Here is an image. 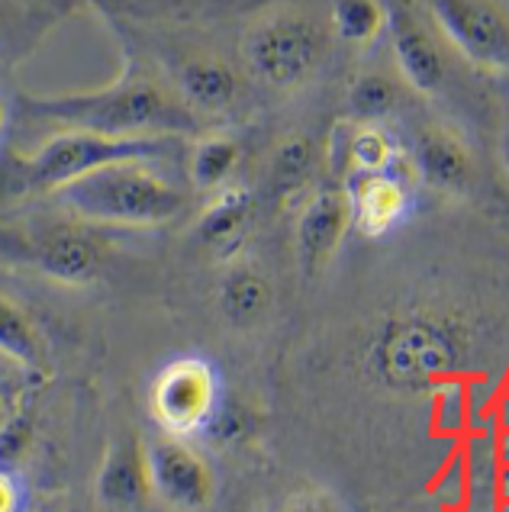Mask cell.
Masks as SVG:
<instances>
[{
	"label": "cell",
	"mask_w": 509,
	"mask_h": 512,
	"mask_svg": "<svg viewBox=\"0 0 509 512\" xmlns=\"http://www.w3.org/2000/svg\"><path fill=\"white\" fill-rule=\"evenodd\" d=\"M20 110L39 120L65 126V133H94L107 139H158L194 136L197 116L181 97L152 78L126 75L110 87L87 94L29 97L20 94Z\"/></svg>",
	"instance_id": "1"
},
{
	"label": "cell",
	"mask_w": 509,
	"mask_h": 512,
	"mask_svg": "<svg viewBox=\"0 0 509 512\" xmlns=\"http://www.w3.org/2000/svg\"><path fill=\"white\" fill-rule=\"evenodd\" d=\"M58 203L97 226H165L174 223L187 197L149 165H113L58 190Z\"/></svg>",
	"instance_id": "2"
},
{
	"label": "cell",
	"mask_w": 509,
	"mask_h": 512,
	"mask_svg": "<svg viewBox=\"0 0 509 512\" xmlns=\"http://www.w3.org/2000/svg\"><path fill=\"white\" fill-rule=\"evenodd\" d=\"M181 136L158 139H107L94 133H58L36 155L17 165V178L26 190H46L58 194L62 187L75 184L94 171L113 165H149L168 158L181 149Z\"/></svg>",
	"instance_id": "3"
},
{
	"label": "cell",
	"mask_w": 509,
	"mask_h": 512,
	"mask_svg": "<svg viewBox=\"0 0 509 512\" xmlns=\"http://www.w3.org/2000/svg\"><path fill=\"white\" fill-rule=\"evenodd\" d=\"M242 52L261 81L294 84L310 75L323 55V29L303 13H278L249 29Z\"/></svg>",
	"instance_id": "4"
},
{
	"label": "cell",
	"mask_w": 509,
	"mask_h": 512,
	"mask_svg": "<svg viewBox=\"0 0 509 512\" xmlns=\"http://www.w3.org/2000/svg\"><path fill=\"white\" fill-rule=\"evenodd\" d=\"M220 387L216 374L200 358H178L155 377L152 387V416L168 435L184 438L207 429L220 413Z\"/></svg>",
	"instance_id": "5"
},
{
	"label": "cell",
	"mask_w": 509,
	"mask_h": 512,
	"mask_svg": "<svg viewBox=\"0 0 509 512\" xmlns=\"http://www.w3.org/2000/svg\"><path fill=\"white\" fill-rule=\"evenodd\" d=\"M442 36L487 71H509V13L481 0H435L429 7Z\"/></svg>",
	"instance_id": "6"
},
{
	"label": "cell",
	"mask_w": 509,
	"mask_h": 512,
	"mask_svg": "<svg viewBox=\"0 0 509 512\" xmlns=\"http://www.w3.org/2000/svg\"><path fill=\"white\" fill-rule=\"evenodd\" d=\"M152 496L171 512H203L213 500V471L184 438H152L145 445Z\"/></svg>",
	"instance_id": "7"
},
{
	"label": "cell",
	"mask_w": 509,
	"mask_h": 512,
	"mask_svg": "<svg viewBox=\"0 0 509 512\" xmlns=\"http://www.w3.org/2000/svg\"><path fill=\"white\" fill-rule=\"evenodd\" d=\"M387 33L394 46V62L400 78L413 87L416 94H435L445 81V58L435 46V39L426 33L403 4H387Z\"/></svg>",
	"instance_id": "8"
},
{
	"label": "cell",
	"mask_w": 509,
	"mask_h": 512,
	"mask_svg": "<svg viewBox=\"0 0 509 512\" xmlns=\"http://www.w3.org/2000/svg\"><path fill=\"white\" fill-rule=\"evenodd\" d=\"M355 226L352 197L345 187H323L319 194L303 207L297 219V252L300 261L310 268L326 265L342 245L345 232Z\"/></svg>",
	"instance_id": "9"
},
{
	"label": "cell",
	"mask_w": 509,
	"mask_h": 512,
	"mask_svg": "<svg viewBox=\"0 0 509 512\" xmlns=\"http://www.w3.org/2000/svg\"><path fill=\"white\" fill-rule=\"evenodd\" d=\"M97 503L104 512H136L149 487V467H145V445L136 438H120L104 455V464L97 471Z\"/></svg>",
	"instance_id": "10"
},
{
	"label": "cell",
	"mask_w": 509,
	"mask_h": 512,
	"mask_svg": "<svg viewBox=\"0 0 509 512\" xmlns=\"http://www.w3.org/2000/svg\"><path fill=\"white\" fill-rule=\"evenodd\" d=\"M252 219H255L252 194L239 184H229L207 203V210L200 213L197 239L207 248H213L216 255H232L249 239Z\"/></svg>",
	"instance_id": "11"
},
{
	"label": "cell",
	"mask_w": 509,
	"mask_h": 512,
	"mask_svg": "<svg viewBox=\"0 0 509 512\" xmlns=\"http://www.w3.org/2000/svg\"><path fill=\"white\" fill-rule=\"evenodd\" d=\"M413 162L419 178L432 184L435 190L458 194L471 181V155L464 149V142L455 133H448V129H426V133H419Z\"/></svg>",
	"instance_id": "12"
},
{
	"label": "cell",
	"mask_w": 509,
	"mask_h": 512,
	"mask_svg": "<svg viewBox=\"0 0 509 512\" xmlns=\"http://www.w3.org/2000/svg\"><path fill=\"white\" fill-rule=\"evenodd\" d=\"M345 190L352 197L355 226L365 236H384L406 213V187L387 174H355V184Z\"/></svg>",
	"instance_id": "13"
},
{
	"label": "cell",
	"mask_w": 509,
	"mask_h": 512,
	"mask_svg": "<svg viewBox=\"0 0 509 512\" xmlns=\"http://www.w3.org/2000/svg\"><path fill=\"white\" fill-rule=\"evenodd\" d=\"M36 265L58 284H87L100 268V248L81 232L58 229L39 242Z\"/></svg>",
	"instance_id": "14"
},
{
	"label": "cell",
	"mask_w": 509,
	"mask_h": 512,
	"mask_svg": "<svg viewBox=\"0 0 509 512\" xmlns=\"http://www.w3.org/2000/svg\"><path fill=\"white\" fill-rule=\"evenodd\" d=\"M178 91L184 107L191 110H223L236 100L239 81L232 75V68L216 62V58H197V62H187L178 75Z\"/></svg>",
	"instance_id": "15"
},
{
	"label": "cell",
	"mask_w": 509,
	"mask_h": 512,
	"mask_svg": "<svg viewBox=\"0 0 509 512\" xmlns=\"http://www.w3.org/2000/svg\"><path fill=\"white\" fill-rule=\"evenodd\" d=\"M242 149L229 136H200L191 145V181L197 190H226L239 168Z\"/></svg>",
	"instance_id": "16"
},
{
	"label": "cell",
	"mask_w": 509,
	"mask_h": 512,
	"mask_svg": "<svg viewBox=\"0 0 509 512\" xmlns=\"http://www.w3.org/2000/svg\"><path fill=\"white\" fill-rule=\"evenodd\" d=\"M220 303H223V313L229 323L249 326L268 310V303H271L268 281L255 271H232L220 290Z\"/></svg>",
	"instance_id": "17"
},
{
	"label": "cell",
	"mask_w": 509,
	"mask_h": 512,
	"mask_svg": "<svg viewBox=\"0 0 509 512\" xmlns=\"http://www.w3.org/2000/svg\"><path fill=\"white\" fill-rule=\"evenodd\" d=\"M329 23L342 42L365 46V42H374L387 29V4H374V0H339V4H332Z\"/></svg>",
	"instance_id": "18"
},
{
	"label": "cell",
	"mask_w": 509,
	"mask_h": 512,
	"mask_svg": "<svg viewBox=\"0 0 509 512\" xmlns=\"http://www.w3.org/2000/svg\"><path fill=\"white\" fill-rule=\"evenodd\" d=\"M397 152L400 149L381 126L355 123L352 145H348V174H387Z\"/></svg>",
	"instance_id": "19"
},
{
	"label": "cell",
	"mask_w": 509,
	"mask_h": 512,
	"mask_svg": "<svg viewBox=\"0 0 509 512\" xmlns=\"http://www.w3.org/2000/svg\"><path fill=\"white\" fill-rule=\"evenodd\" d=\"M397 107V87L384 75H365L352 84V110L358 123L377 126Z\"/></svg>",
	"instance_id": "20"
},
{
	"label": "cell",
	"mask_w": 509,
	"mask_h": 512,
	"mask_svg": "<svg viewBox=\"0 0 509 512\" xmlns=\"http://www.w3.org/2000/svg\"><path fill=\"white\" fill-rule=\"evenodd\" d=\"M313 142L307 136H290L274 149V181L281 187H300L313 171Z\"/></svg>",
	"instance_id": "21"
},
{
	"label": "cell",
	"mask_w": 509,
	"mask_h": 512,
	"mask_svg": "<svg viewBox=\"0 0 509 512\" xmlns=\"http://www.w3.org/2000/svg\"><path fill=\"white\" fill-rule=\"evenodd\" d=\"M432 496L439 500L445 512H461L471 503V480H468V464H464L461 448L452 455V461L442 467L439 480L432 484Z\"/></svg>",
	"instance_id": "22"
},
{
	"label": "cell",
	"mask_w": 509,
	"mask_h": 512,
	"mask_svg": "<svg viewBox=\"0 0 509 512\" xmlns=\"http://www.w3.org/2000/svg\"><path fill=\"white\" fill-rule=\"evenodd\" d=\"M435 429L445 435H468L471 432V406H468V387L464 384H445L435 397Z\"/></svg>",
	"instance_id": "23"
},
{
	"label": "cell",
	"mask_w": 509,
	"mask_h": 512,
	"mask_svg": "<svg viewBox=\"0 0 509 512\" xmlns=\"http://www.w3.org/2000/svg\"><path fill=\"white\" fill-rule=\"evenodd\" d=\"M0 326H4V351L10 358H33L36 355V342L33 332H29V323L23 319V313H17V306L10 300H4V316H0Z\"/></svg>",
	"instance_id": "24"
},
{
	"label": "cell",
	"mask_w": 509,
	"mask_h": 512,
	"mask_svg": "<svg viewBox=\"0 0 509 512\" xmlns=\"http://www.w3.org/2000/svg\"><path fill=\"white\" fill-rule=\"evenodd\" d=\"M20 487L13 484L10 471H4V477H0V512H20Z\"/></svg>",
	"instance_id": "25"
},
{
	"label": "cell",
	"mask_w": 509,
	"mask_h": 512,
	"mask_svg": "<svg viewBox=\"0 0 509 512\" xmlns=\"http://www.w3.org/2000/svg\"><path fill=\"white\" fill-rule=\"evenodd\" d=\"M493 432H509V393L503 390L493 409Z\"/></svg>",
	"instance_id": "26"
},
{
	"label": "cell",
	"mask_w": 509,
	"mask_h": 512,
	"mask_svg": "<svg viewBox=\"0 0 509 512\" xmlns=\"http://www.w3.org/2000/svg\"><path fill=\"white\" fill-rule=\"evenodd\" d=\"M281 512H329V509L316 500H290Z\"/></svg>",
	"instance_id": "27"
},
{
	"label": "cell",
	"mask_w": 509,
	"mask_h": 512,
	"mask_svg": "<svg viewBox=\"0 0 509 512\" xmlns=\"http://www.w3.org/2000/svg\"><path fill=\"white\" fill-rule=\"evenodd\" d=\"M509 503V467H500V477H497V506Z\"/></svg>",
	"instance_id": "28"
},
{
	"label": "cell",
	"mask_w": 509,
	"mask_h": 512,
	"mask_svg": "<svg viewBox=\"0 0 509 512\" xmlns=\"http://www.w3.org/2000/svg\"><path fill=\"white\" fill-rule=\"evenodd\" d=\"M497 458L500 467H509V432H497Z\"/></svg>",
	"instance_id": "29"
},
{
	"label": "cell",
	"mask_w": 509,
	"mask_h": 512,
	"mask_svg": "<svg viewBox=\"0 0 509 512\" xmlns=\"http://www.w3.org/2000/svg\"><path fill=\"white\" fill-rule=\"evenodd\" d=\"M500 165H503V171L509 174V129H506L503 139H500Z\"/></svg>",
	"instance_id": "30"
},
{
	"label": "cell",
	"mask_w": 509,
	"mask_h": 512,
	"mask_svg": "<svg viewBox=\"0 0 509 512\" xmlns=\"http://www.w3.org/2000/svg\"><path fill=\"white\" fill-rule=\"evenodd\" d=\"M497 509H500V512H509V503H506V506H497Z\"/></svg>",
	"instance_id": "31"
},
{
	"label": "cell",
	"mask_w": 509,
	"mask_h": 512,
	"mask_svg": "<svg viewBox=\"0 0 509 512\" xmlns=\"http://www.w3.org/2000/svg\"><path fill=\"white\" fill-rule=\"evenodd\" d=\"M506 393H509V377H506Z\"/></svg>",
	"instance_id": "32"
}]
</instances>
